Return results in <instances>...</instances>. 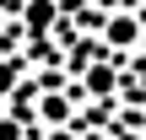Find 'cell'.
Wrapping results in <instances>:
<instances>
[{
    "mask_svg": "<svg viewBox=\"0 0 146 140\" xmlns=\"http://www.w3.org/2000/svg\"><path fill=\"white\" fill-rule=\"evenodd\" d=\"M146 38V22L135 11H108L103 16V49H135Z\"/></svg>",
    "mask_w": 146,
    "mask_h": 140,
    "instance_id": "1",
    "label": "cell"
},
{
    "mask_svg": "<svg viewBox=\"0 0 146 140\" xmlns=\"http://www.w3.org/2000/svg\"><path fill=\"white\" fill-rule=\"evenodd\" d=\"M81 86H87L92 97H108V92L119 86V70H114L108 59H98V65H81Z\"/></svg>",
    "mask_w": 146,
    "mask_h": 140,
    "instance_id": "2",
    "label": "cell"
},
{
    "mask_svg": "<svg viewBox=\"0 0 146 140\" xmlns=\"http://www.w3.org/2000/svg\"><path fill=\"white\" fill-rule=\"evenodd\" d=\"M54 16H60L54 0H22V22H27V32H49Z\"/></svg>",
    "mask_w": 146,
    "mask_h": 140,
    "instance_id": "3",
    "label": "cell"
},
{
    "mask_svg": "<svg viewBox=\"0 0 146 140\" xmlns=\"http://www.w3.org/2000/svg\"><path fill=\"white\" fill-rule=\"evenodd\" d=\"M38 119H43V124H65V119H70V103H65L60 92H49L43 108H38Z\"/></svg>",
    "mask_w": 146,
    "mask_h": 140,
    "instance_id": "4",
    "label": "cell"
},
{
    "mask_svg": "<svg viewBox=\"0 0 146 140\" xmlns=\"http://www.w3.org/2000/svg\"><path fill=\"white\" fill-rule=\"evenodd\" d=\"M16 76H22V59H0V92H11Z\"/></svg>",
    "mask_w": 146,
    "mask_h": 140,
    "instance_id": "5",
    "label": "cell"
},
{
    "mask_svg": "<svg viewBox=\"0 0 146 140\" xmlns=\"http://www.w3.org/2000/svg\"><path fill=\"white\" fill-rule=\"evenodd\" d=\"M0 140H22V124L16 119H0Z\"/></svg>",
    "mask_w": 146,
    "mask_h": 140,
    "instance_id": "6",
    "label": "cell"
},
{
    "mask_svg": "<svg viewBox=\"0 0 146 140\" xmlns=\"http://www.w3.org/2000/svg\"><path fill=\"white\" fill-rule=\"evenodd\" d=\"M119 140H141V135H119Z\"/></svg>",
    "mask_w": 146,
    "mask_h": 140,
    "instance_id": "7",
    "label": "cell"
}]
</instances>
